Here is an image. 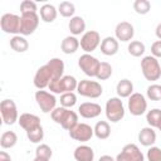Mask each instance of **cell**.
<instances>
[{
    "label": "cell",
    "instance_id": "21",
    "mask_svg": "<svg viewBox=\"0 0 161 161\" xmlns=\"http://www.w3.org/2000/svg\"><path fill=\"white\" fill-rule=\"evenodd\" d=\"M74 160L75 161H93L94 160V151L92 147L87 145H80L75 147L73 152Z\"/></svg>",
    "mask_w": 161,
    "mask_h": 161
},
{
    "label": "cell",
    "instance_id": "39",
    "mask_svg": "<svg viewBox=\"0 0 161 161\" xmlns=\"http://www.w3.org/2000/svg\"><path fill=\"white\" fill-rule=\"evenodd\" d=\"M147 161H161V148L151 146L147 151Z\"/></svg>",
    "mask_w": 161,
    "mask_h": 161
},
{
    "label": "cell",
    "instance_id": "16",
    "mask_svg": "<svg viewBox=\"0 0 161 161\" xmlns=\"http://www.w3.org/2000/svg\"><path fill=\"white\" fill-rule=\"evenodd\" d=\"M114 35H116V39L117 40L130 42V40H132V38L135 35V28L128 21H121V23H118L116 25Z\"/></svg>",
    "mask_w": 161,
    "mask_h": 161
},
{
    "label": "cell",
    "instance_id": "28",
    "mask_svg": "<svg viewBox=\"0 0 161 161\" xmlns=\"http://www.w3.org/2000/svg\"><path fill=\"white\" fill-rule=\"evenodd\" d=\"M18 136L14 131H5L0 137V146L3 148H11L16 145Z\"/></svg>",
    "mask_w": 161,
    "mask_h": 161
},
{
    "label": "cell",
    "instance_id": "18",
    "mask_svg": "<svg viewBox=\"0 0 161 161\" xmlns=\"http://www.w3.org/2000/svg\"><path fill=\"white\" fill-rule=\"evenodd\" d=\"M18 122H19V126H20L23 130H25V132L31 131V130H34V128L42 126L39 117L35 116V114H33V113H21V114L19 116Z\"/></svg>",
    "mask_w": 161,
    "mask_h": 161
},
{
    "label": "cell",
    "instance_id": "27",
    "mask_svg": "<svg viewBox=\"0 0 161 161\" xmlns=\"http://www.w3.org/2000/svg\"><path fill=\"white\" fill-rule=\"evenodd\" d=\"M10 48L18 53H24L28 50L29 48V43L28 40L21 36V35H14L11 39H10Z\"/></svg>",
    "mask_w": 161,
    "mask_h": 161
},
{
    "label": "cell",
    "instance_id": "11",
    "mask_svg": "<svg viewBox=\"0 0 161 161\" xmlns=\"http://www.w3.org/2000/svg\"><path fill=\"white\" fill-rule=\"evenodd\" d=\"M99 44H101V35L96 30H88V31H86L82 35L80 40H79V45H80L82 50H84L87 54L94 52L98 48Z\"/></svg>",
    "mask_w": 161,
    "mask_h": 161
},
{
    "label": "cell",
    "instance_id": "26",
    "mask_svg": "<svg viewBox=\"0 0 161 161\" xmlns=\"http://www.w3.org/2000/svg\"><path fill=\"white\" fill-rule=\"evenodd\" d=\"M93 131L98 140H107L111 136V127L107 121H98L93 127Z\"/></svg>",
    "mask_w": 161,
    "mask_h": 161
},
{
    "label": "cell",
    "instance_id": "12",
    "mask_svg": "<svg viewBox=\"0 0 161 161\" xmlns=\"http://www.w3.org/2000/svg\"><path fill=\"white\" fill-rule=\"evenodd\" d=\"M116 161H145V156L137 145L128 143L116 156Z\"/></svg>",
    "mask_w": 161,
    "mask_h": 161
},
{
    "label": "cell",
    "instance_id": "24",
    "mask_svg": "<svg viewBox=\"0 0 161 161\" xmlns=\"http://www.w3.org/2000/svg\"><path fill=\"white\" fill-rule=\"evenodd\" d=\"M68 28H69V31L73 34V36L84 34L86 21L82 16H73L68 23Z\"/></svg>",
    "mask_w": 161,
    "mask_h": 161
},
{
    "label": "cell",
    "instance_id": "45",
    "mask_svg": "<svg viewBox=\"0 0 161 161\" xmlns=\"http://www.w3.org/2000/svg\"><path fill=\"white\" fill-rule=\"evenodd\" d=\"M157 130H158V131H161V122H160V125H158V127H157Z\"/></svg>",
    "mask_w": 161,
    "mask_h": 161
},
{
    "label": "cell",
    "instance_id": "29",
    "mask_svg": "<svg viewBox=\"0 0 161 161\" xmlns=\"http://www.w3.org/2000/svg\"><path fill=\"white\" fill-rule=\"evenodd\" d=\"M146 121L150 127L157 128L160 122H161V109L160 108H153L146 113Z\"/></svg>",
    "mask_w": 161,
    "mask_h": 161
},
{
    "label": "cell",
    "instance_id": "19",
    "mask_svg": "<svg viewBox=\"0 0 161 161\" xmlns=\"http://www.w3.org/2000/svg\"><path fill=\"white\" fill-rule=\"evenodd\" d=\"M118 48H119V44H118V40L116 39V36H106L101 42V52H102V54H104L107 57L117 54Z\"/></svg>",
    "mask_w": 161,
    "mask_h": 161
},
{
    "label": "cell",
    "instance_id": "30",
    "mask_svg": "<svg viewBox=\"0 0 161 161\" xmlns=\"http://www.w3.org/2000/svg\"><path fill=\"white\" fill-rule=\"evenodd\" d=\"M58 11L62 16L64 18H73L74 16V13H75V6L73 3L70 1H62L58 6Z\"/></svg>",
    "mask_w": 161,
    "mask_h": 161
},
{
    "label": "cell",
    "instance_id": "1",
    "mask_svg": "<svg viewBox=\"0 0 161 161\" xmlns=\"http://www.w3.org/2000/svg\"><path fill=\"white\" fill-rule=\"evenodd\" d=\"M64 75V62L59 58H52L47 64L42 65L34 75V86L38 89L48 88L53 80Z\"/></svg>",
    "mask_w": 161,
    "mask_h": 161
},
{
    "label": "cell",
    "instance_id": "41",
    "mask_svg": "<svg viewBox=\"0 0 161 161\" xmlns=\"http://www.w3.org/2000/svg\"><path fill=\"white\" fill-rule=\"evenodd\" d=\"M0 161H11V157H10V155L8 152L1 151L0 152Z\"/></svg>",
    "mask_w": 161,
    "mask_h": 161
},
{
    "label": "cell",
    "instance_id": "36",
    "mask_svg": "<svg viewBox=\"0 0 161 161\" xmlns=\"http://www.w3.org/2000/svg\"><path fill=\"white\" fill-rule=\"evenodd\" d=\"M146 96L151 101H161V86L160 84H151L147 87Z\"/></svg>",
    "mask_w": 161,
    "mask_h": 161
},
{
    "label": "cell",
    "instance_id": "42",
    "mask_svg": "<svg viewBox=\"0 0 161 161\" xmlns=\"http://www.w3.org/2000/svg\"><path fill=\"white\" fill-rule=\"evenodd\" d=\"M98 161H116V158H113V157L109 156V155H103V156L99 157Z\"/></svg>",
    "mask_w": 161,
    "mask_h": 161
},
{
    "label": "cell",
    "instance_id": "25",
    "mask_svg": "<svg viewBox=\"0 0 161 161\" xmlns=\"http://www.w3.org/2000/svg\"><path fill=\"white\" fill-rule=\"evenodd\" d=\"M58 10L52 4H44L40 8V18L44 23H53L57 19Z\"/></svg>",
    "mask_w": 161,
    "mask_h": 161
},
{
    "label": "cell",
    "instance_id": "8",
    "mask_svg": "<svg viewBox=\"0 0 161 161\" xmlns=\"http://www.w3.org/2000/svg\"><path fill=\"white\" fill-rule=\"evenodd\" d=\"M34 97H35V101H36L39 108L44 113H52L57 106V98L52 92H48L44 89H38L35 92Z\"/></svg>",
    "mask_w": 161,
    "mask_h": 161
},
{
    "label": "cell",
    "instance_id": "14",
    "mask_svg": "<svg viewBox=\"0 0 161 161\" xmlns=\"http://www.w3.org/2000/svg\"><path fill=\"white\" fill-rule=\"evenodd\" d=\"M39 25V15L36 13H25L21 14V35L33 34Z\"/></svg>",
    "mask_w": 161,
    "mask_h": 161
},
{
    "label": "cell",
    "instance_id": "2",
    "mask_svg": "<svg viewBox=\"0 0 161 161\" xmlns=\"http://www.w3.org/2000/svg\"><path fill=\"white\" fill-rule=\"evenodd\" d=\"M50 116L55 123L60 125L67 131L73 130L78 125V114L74 111H70L69 108H64L62 106L55 107L50 113Z\"/></svg>",
    "mask_w": 161,
    "mask_h": 161
},
{
    "label": "cell",
    "instance_id": "43",
    "mask_svg": "<svg viewBox=\"0 0 161 161\" xmlns=\"http://www.w3.org/2000/svg\"><path fill=\"white\" fill-rule=\"evenodd\" d=\"M155 34H156V36L161 40V23L157 24V26H156V29H155Z\"/></svg>",
    "mask_w": 161,
    "mask_h": 161
},
{
    "label": "cell",
    "instance_id": "13",
    "mask_svg": "<svg viewBox=\"0 0 161 161\" xmlns=\"http://www.w3.org/2000/svg\"><path fill=\"white\" fill-rule=\"evenodd\" d=\"M128 111L132 116H142L147 111V101L141 93H132L128 97Z\"/></svg>",
    "mask_w": 161,
    "mask_h": 161
},
{
    "label": "cell",
    "instance_id": "17",
    "mask_svg": "<svg viewBox=\"0 0 161 161\" xmlns=\"http://www.w3.org/2000/svg\"><path fill=\"white\" fill-rule=\"evenodd\" d=\"M102 108L98 103L94 102H84L78 107V113L83 118H96L101 114Z\"/></svg>",
    "mask_w": 161,
    "mask_h": 161
},
{
    "label": "cell",
    "instance_id": "33",
    "mask_svg": "<svg viewBox=\"0 0 161 161\" xmlns=\"http://www.w3.org/2000/svg\"><path fill=\"white\" fill-rule=\"evenodd\" d=\"M26 137H28V140H29L30 142H33V143H39V142L43 141V138H44L43 127L39 126V127H36V128H34V130H31V131H28V132H26Z\"/></svg>",
    "mask_w": 161,
    "mask_h": 161
},
{
    "label": "cell",
    "instance_id": "32",
    "mask_svg": "<svg viewBox=\"0 0 161 161\" xmlns=\"http://www.w3.org/2000/svg\"><path fill=\"white\" fill-rule=\"evenodd\" d=\"M111 75H112V65L107 62H101L96 78L99 80H107L108 78H111Z\"/></svg>",
    "mask_w": 161,
    "mask_h": 161
},
{
    "label": "cell",
    "instance_id": "44",
    "mask_svg": "<svg viewBox=\"0 0 161 161\" xmlns=\"http://www.w3.org/2000/svg\"><path fill=\"white\" fill-rule=\"evenodd\" d=\"M33 161H49V160H48V158H43V157H36V156H35V158H34Z\"/></svg>",
    "mask_w": 161,
    "mask_h": 161
},
{
    "label": "cell",
    "instance_id": "5",
    "mask_svg": "<svg viewBox=\"0 0 161 161\" xmlns=\"http://www.w3.org/2000/svg\"><path fill=\"white\" fill-rule=\"evenodd\" d=\"M78 87V82L73 75H63L62 78L53 80L49 84V91L52 93H58V94H63V93H68V92H73L75 91Z\"/></svg>",
    "mask_w": 161,
    "mask_h": 161
},
{
    "label": "cell",
    "instance_id": "15",
    "mask_svg": "<svg viewBox=\"0 0 161 161\" xmlns=\"http://www.w3.org/2000/svg\"><path fill=\"white\" fill-rule=\"evenodd\" d=\"M94 135L93 128L87 123H78L73 130L69 131L70 138L79 141V142H87L89 141Z\"/></svg>",
    "mask_w": 161,
    "mask_h": 161
},
{
    "label": "cell",
    "instance_id": "34",
    "mask_svg": "<svg viewBox=\"0 0 161 161\" xmlns=\"http://www.w3.org/2000/svg\"><path fill=\"white\" fill-rule=\"evenodd\" d=\"M133 9L140 15H146L151 10V3L148 0H136L133 3Z\"/></svg>",
    "mask_w": 161,
    "mask_h": 161
},
{
    "label": "cell",
    "instance_id": "7",
    "mask_svg": "<svg viewBox=\"0 0 161 161\" xmlns=\"http://www.w3.org/2000/svg\"><path fill=\"white\" fill-rule=\"evenodd\" d=\"M77 92H78V94L83 96V97H87V98H98V97L102 96L103 88L96 80L83 79V80L78 82Z\"/></svg>",
    "mask_w": 161,
    "mask_h": 161
},
{
    "label": "cell",
    "instance_id": "10",
    "mask_svg": "<svg viewBox=\"0 0 161 161\" xmlns=\"http://www.w3.org/2000/svg\"><path fill=\"white\" fill-rule=\"evenodd\" d=\"M0 112H1V118L5 125L11 126L19 119L18 114V108L16 104L13 99H4L0 103Z\"/></svg>",
    "mask_w": 161,
    "mask_h": 161
},
{
    "label": "cell",
    "instance_id": "31",
    "mask_svg": "<svg viewBox=\"0 0 161 161\" xmlns=\"http://www.w3.org/2000/svg\"><path fill=\"white\" fill-rule=\"evenodd\" d=\"M127 49H128V53H130L132 57H141V55L145 53L146 47H145V44H143L142 42H140V40H132V42L128 44Z\"/></svg>",
    "mask_w": 161,
    "mask_h": 161
},
{
    "label": "cell",
    "instance_id": "3",
    "mask_svg": "<svg viewBox=\"0 0 161 161\" xmlns=\"http://www.w3.org/2000/svg\"><path fill=\"white\" fill-rule=\"evenodd\" d=\"M141 70L146 80L155 82L161 77V67L157 58L152 55H146L141 60Z\"/></svg>",
    "mask_w": 161,
    "mask_h": 161
},
{
    "label": "cell",
    "instance_id": "6",
    "mask_svg": "<svg viewBox=\"0 0 161 161\" xmlns=\"http://www.w3.org/2000/svg\"><path fill=\"white\" fill-rule=\"evenodd\" d=\"M0 26H1V30L4 33H6V34L20 35V31H21V16H19L16 14L6 13L0 19Z\"/></svg>",
    "mask_w": 161,
    "mask_h": 161
},
{
    "label": "cell",
    "instance_id": "23",
    "mask_svg": "<svg viewBox=\"0 0 161 161\" xmlns=\"http://www.w3.org/2000/svg\"><path fill=\"white\" fill-rule=\"evenodd\" d=\"M116 92L119 98H128L133 93V84L130 79L123 78L116 86Z\"/></svg>",
    "mask_w": 161,
    "mask_h": 161
},
{
    "label": "cell",
    "instance_id": "35",
    "mask_svg": "<svg viewBox=\"0 0 161 161\" xmlns=\"http://www.w3.org/2000/svg\"><path fill=\"white\" fill-rule=\"evenodd\" d=\"M77 103V96L73 92L63 93L60 96V106L64 108H72Z\"/></svg>",
    "mask_w": 161,
    "mask_h": 161
},
{
    "label": "cell",
    "instance_id": "37",
    "mask_svg": "<svg viewBox=\"0 0 161 161\" xmlns=\"http://www.w3.org/2000/svg\"><path fill=\"white\" fill-rule=\"evenodd\" d=\"M52 155H53V151H52L50 146H48V145H45V143L39 145V146L36 147V150H35V156H36V157H43V158L50 160Z\"/></svg>",
    "mask_w": 161,
    "mask_h": 161
},
{
    "label": "cell",
    "instance_id": "20",
    "mask_svg": "<svg viewBox=\"0 0 161 161\" xmlns=\"http://www.w3.org/2000/svg\"><path fill=\"white\" fill-rule=\"evenodd\" d=\"M138 141L142 146L151 147L156 142V132L152 127H143L138 132Z\"/></svg>",
    "mask_w": 161,
    "mask_h": 161
},
{
    "label": "cell",
    "instance_id": "40",
    "mask_svg": "<svg viewBox=\"0 0 161 161\" xmlns=\"http://www.w3.org/2000/svg\"><path fill=\"white\" fill-rule=\"evenodd\" d=\"M151 54L155 58H161V40H156L151 45Z\"/></svg>",
    "mask_w": 161,
    "mask_h": 161
},
{
    "label": "cell",
    "instance_id": "38",
    "mask_svg": "<svg viewBox=\"0 0 161 161\" xmlns=\"http://www.w3.org/2000/svg\"><path fill=\"white\" fill-rule=\"evenodd\" d=\"M38 8H36V3L31 1V0H24L20 4V13L25 14V13H36Z\"/></svg>",
    "mask_w": 161,
    "mask_h": 161
},
{
    "label": "cell",
    "instance_id": "9",
    "mask_svg": "<svg viewBox=\"0 0 161 161\" xmlns=\"http://www.w3.org/2000/svg\"><path fill=\"white\" fill-rule=\"evenodd\" d=\"M99 64H101V62L96 57H93L91 54H87V53L82 54L79 57V59H78V67L80 68V70L86 75H88L91 78L92 77H97V73H98V69H99Z\"/></svg>",
    "mask_w": 161,
    "mask_h": 161
},
{
    "label": "cell",
    "instance_id": "4",
    "mask_svg": "<svg viewBox=\"0 0 161 161\" xmlns=\"http://www.w3.org/2000/svg\"><path fill=\"white\" fill-rule=\"evenodd\" d=\"M106 117L108 121L117 123L125 117V106L119 97H111L106 102Z\"/></svg>",
    "mask_w": 161,
    "mask_h": 161
},
{
    "label": "cell",
    "instance_id": "22",
    "mask_svg": "<svg viewBox=\"0 0 161 161\" xmlns=\"http://www.w3.org/2000/svg\"><path fill=\"white\" fill-rule=\"evenodd\" d=\"M79 40L73 36V35H69V36H65L63 40H62V44H60V49L64 54H73L78 50L79 48Z\"/></svg>",
    "mask_w": 161,
    "mask_h": 161
}]
</instances>
